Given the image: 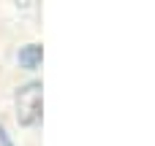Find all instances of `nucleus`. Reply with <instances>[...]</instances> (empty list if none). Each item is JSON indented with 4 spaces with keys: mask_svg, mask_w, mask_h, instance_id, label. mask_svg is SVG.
Returning <instances> with one entry per match:
<instances>
[{
    "mask_svg": "<svg viewBox=\"0 0 155 146\" xmlns=\"http://www.w3.org/2000/svg\"><path fill=\"white\" fill-rule=\"evenodd\" d=\"M41 81H27L16 89V119L19 125L30 127L41 119Z\"/></svg>",
    "mask_w": 155,
    "mask_h": 146,
    "instance_id": "nucleus-1",
    "label": "nucleus"
},
{
    "mask_svg": "<svg viewBox=\"0 0 155 146\" xmlns=\"http://www.w3.org/2000/svg\"><path fill=\"white\" fill-rule=\"evenodd\" d=\"M16 60H19V65H22V68L35 70V68L41 65V60H44V46H41V43H27V46H22V49H19Z\"/></svg>",
    "mask_w": 155,
    "mask_h": 146,
    "instance_id": "nucleus-2",
    "label": "nucleus"
},
{
    "mask_svg": "<svg viewBox=\"0 0 155 146\" xmlns=\"http://www.w3.org/2000/svg\"><path fill=\"white\" fill-rule=\"evenodd\" d=\"M0 146H11V138H8V133L0 127Z\"/></svg>",
    "mask_w": 155,
    "mask_h": 146,
    "instance_id": "nucleus-3",
    "label": "nucleus"
}]
</instances>
